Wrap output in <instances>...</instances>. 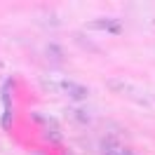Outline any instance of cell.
<instances>
[{
  "mask_svg": "<svg viewBox=\"0 0 155 155\" xmlns=\"http://www.w3.org/2000/svg\"><path fill=\"white\" fill-rule=\"evenodd\" d=\"M61 87L68 89V94L73 99H85L87 97V89L82 87V85H73V82H61Z\"/></svg>",
  "mask_w": 155,
  "mask_h": 155,
  "instance_id": "7a4b0ae2",
  "label": "cell"
},
{
  "mask_svg": "<svg viewBox=\"0 0 155 155\" xmlns=\"http://www.w3.org/2000/svg\"><path fill=\"white\" fill-rule=\"evenodd\" d=\"M89 28H99V31H108V33H120L122 26L117 21H92Z\"/></svg>",
  "mask_w": 155,
  "mask_h": 155,
  "instance_id": "6da1fadb",
  "label": "cell"
}]
</instances>
